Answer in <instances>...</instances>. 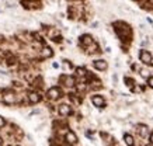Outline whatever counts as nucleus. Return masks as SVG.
I'll return each mask as SVG.
<instances>
[{"mask_svg": "<svg viewBox=\"0 0 153 146\" xmlns=\"http://www.w3.org/2000/svg\"><path fill=\"white\" fill-rule=\"evenodd\" d=\"M124 141H125V143L128 146H134V138L131 136L129 133H125V135H124Z\"/></svg>", "mask_w": 153, "mask_h": 146, "instance_id": "nucleus-14", "label": "nucleus"}, {"mask_svg": "<svg viewBox=\"0 0 153 146\" xmlns=\"http://www.w3.org/2000/svg\"><path fill=\"white\" fill-rule=\"evenodd\" d=\"M47 96L49 97V99L55 100V99H59L60 96H62V91H60V90L58 89V87H51V89L48 90Z\"/></svg>", "mask_w": 153, "mask_h": 146, "instance_id": "nucleus-3", "label": "nucleus"}, {"mask_svg": "<svg viewBox=\"0 0 153 146\" xmlns=\"http://www.w3.org/2000/svg\"><path fill=\"white\" fill-rule=\"evenodd\" d=\"M149 139H150V143H152V145H153V132H152V133H150V138H149Z\"/></svg>", "mask_w": 153, "mask_h": 146, "instance_id": "nucleus-20", "label": "nucleus"}, {"mask_svg": "<svg viewBox=\"0 0 153 146\" xmlns=\"http://www.w3.org/2000/svg\"><path fill=\"white\" fill-rule=\"evenodd\" d=\"M148 84H149V87H152L153 89V76H150L148 79Z\"/></svg>", "mask_w": 153, "mask_h": 146, "instance_id": "nucleus-18", "label": "nucleus"}, {"mask_svg": "<svg viewBox=\"0 0 153 146\" xmlns=\"http://www.w3.org/2000/svg\"><path fill=\"white\" fill-rule=\"evenodd\" d=\"M65 139H66V142H68V143H72V145L77 142V136H76V133H74V132H72V131L66 132Z\"/></svg>", "mask_w": 153, "mask_h": 146, "instance_id": "nucleus-7", "label": "nucleus"}, {"mask_svg": "<svg viewBox=\"0 0 153 146\" xmlns=\"http://www.w3.org/2000/svg\"><path fill=\"white\" fill-rule=\"evenodd\" d=\"M28 100H30V103L37 104L41 101V96L38 94V93H35V91H31V93L28 94Z\"/></svg>", "mask_w": 153, "mask_h": 146, "instance_id": "nucleus-9", "label": "nucleus"}, {"mask_svg": "<svg viewBox=\"0 0 153 146\" xmlns=\"http://www.w3.org/2000/svg\"><path fill=\"white\" fill-rule=\"evenodd\" d=\"M16 101V96L11 91H6L4 96H3V103L4 104H13Z\"/></svg>", "mask_w": 153, "mask_h": 146, "instance_id": "nucleus-5", "label": "nucleus"}, {"mask_svg": "<svg viewBox=\"0 0 153 146\" xmlns=\"http://www.w3.org/2000/svg\"><path fill=\"white\" fill-rule=\"evenodd\" d=\"M139 58H140V62H143L146 65H150V63H152V55H150V52L145 51V49L140 51Z\"/></svg>", "mask_w": 153, "mask_h": 146, "instance_id": "nucleus-2", "label": "nucleus"}, {"mask_svg": "<svg viewBox=\"0 0 153 146\" xmlns=\"http://www.w3.org/2000/svg\"><path fill=\"white\" fill-rule=\"evenodd\" d=\"M93 65L96 69H98V70H105L107 69V62L102 61V59H98V61H94Z\"/></svg>", "mask_w": 153, "mask_h": 146, "instance_id": "nucleus-10", "label": "nucleus"}, {"mask_svg": "<svg viewBox=\"0 0 153 146\" xmlns=\"http://www.w3.org/2000/svg\"><path fill=\"white\" fill-rule=\"evenodd\" d=\"M91 103L94 104V107L101 108V107H104L105 101H104V99H102L101 96H93V97H91Z\"/></svg>", "mask_w": 153, "mask_h": 146, "instance_id": "nucleus-4", "label": "nucleus"}, {"mask_svg": "<svg viewBox=\"0 0 153 146\" xmlns=\"http://www.w3.org/2000/svg\"><path fill=\"white\" fill-rule=\"evenodd\" d=\"M125 83H126V86H132L134 84V80L129 79V77H125Z\"/></svg>", "mask_w": 153, "mask_h": 146, "instance_id": "nucleus-17", "label": "nucleus"}, {"mask_svg": "<svg viewBox=\"0 0 153 146\" xmlns=\"http://www.w3.org/2000/svg\"><path fill=\"white\" fill-rule=\"evenodd\" d=\"M52 55H53V52H52V49L49 47L42 48V56L44 58H51Z\"/></svg>", "mask_w": 153, "mask_h": 146, "instance_id": "nucleus-13", "label": "nucleus"}, {"mask_svg": "<svg viewBox=\"0 0 153 146\" xmlns=\"http://www.w3.org/2000/svg\"><path fill=\"white\" fill-rule=\"evenodd\" d=\"M62 83L65 86H68V87H72V86H74V77L73 76H62Z\"/></svg>", "mask_w": 153, "mask_h": 146, "instance_id": "nucleus-8", "label": "nucleus"}, {"mask_svg": "<svg viewBox=\"0 0 153 146\" xmlns=\"http://www.w3.org/2000/svg\"><path fill=\"white\" fill-rule=\"evenodd\" d=\"M1 143H3V141H1V138H0V146H1Z\"/></svg>", "mask_w": 153, "mask_h": 146, "instance_id": "nucleus-21", "label": "nucleus"}, {"mask_svg": "<svg viewBox=\"0 0 153 146\" xmlns=\"http://www.w3.org/2000/svg\"><path fill=\"white\" fill-rule=\"evenodd\" d=\"M58 111H59L60 115H69L72 113V108H70L69 105H66V104H62V105H59Z\"/></svg>", "mask_w": 153, "mask_h": 146, "instance_id": "nucleus-11", "label": "nucleus"}, {"mask_svg": "<svg viewBox=\"0 0 153 146\" xmlns=\"http://www.w3.org/2000/svg\"><path fill=\"white\" fill-rule=\"evenodd\" d=\"M120 25L122 27V28H115V31H117V34L120 35L121 39H124V41H125L128 37H131V28L124 23H120Z\"/></svg>", "mask_w": 153, "mask_h": 146, "instance_id": "nucleus-1", "label": "nucleus"}, {"mask_svg": "<svg viewBox=\"0 0 153 146\" xmlns=\"http://www.w3.org/2000/svg\"><path fill=\"white\" fill-rule=\"evenodd\" d=\"M76 73H77L79 76H84L86 75V70H84L83 67H77V69H76Z\"/></svg>", "mask_w": 153, "mask_h": 146, "instance_id": "nucleus-15", "label": "nucleus"}, {"mask_svg": "<svg viewBox=\"0 0 153 146\" xmlns=\"http://www.w3.org/2000/svg\"><path fill=\"white\" fill-rule=\"evenodd\" d=\"M140 76L145 77V79H149V72L146 70V69H142V70H140Z\"/></svg>", "mask_w": 153, "mask_h": 146, "instance_id": "nucleus-16", "label": "nucleus"}, {"mask_svg": "<svg viewBox=\"0 0 153 146\" xmlns=\"http://www.w3.org/2000/svg\"><path fill=\"white\" fill-rule=\"evenodd\" d=\"M4 125H6V119L3 117H0V128L4 127Z\"/></svg>", "mask_w": 153, "mask_h": 146, "instance_id": "nucleus-19", "label": "nucleus"}, {"mask_svg": "<svg viewBox=\"0 0 153 146\" xmlns=\"http://www.w3.org/2000/svg\"><path fill=\"white\" fill-rule=\"evenodd\" d=\"M80 44L83 45V47H88V45H91L93 44V38L91 35H88V34H84L80 37Z\"/></svg>", "mask_w": 153, "mask_h": 146, "instance_id": "nucleus-6", "label": "nucleus"}, {"mask_svg": "<svg viewBox=\"0 0 153 146\" xmlns=\"http://www.w3.org/2000/svg\"><path fill=\"white\" fill-rule=\"evenodd\" d=\"M138 132L140 133V136H148V132H149V129H148V127L146 125H138Z\"/></svg>", "mask_w": 153, "mask_h": 146, "instance_id": "nucleus-12", "label": "nucleus"}]
</instances>
